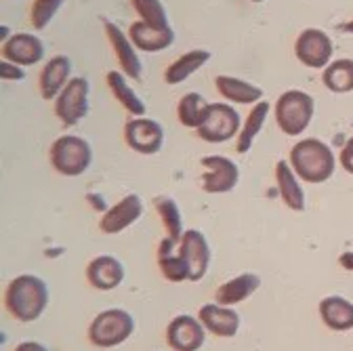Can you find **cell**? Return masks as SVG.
Listing matches in <instances>:
<instances>
[{"instance_id":"14","label":"cell","mask_w":353,"mask_h":351,"mask_svg":"<svg viewBox=\"0 0 353 351\" xmlns=\"http://www.w3.org/2000/svg\"><path fill=\"white\" fill-rule=\"evenodd\" d=\"M179 250L190 265V282H200L210 265V246L206 236L198 230H185Z\"/></svg>"},{"instance_id":"29","label":"cell","mask_w":353,"mask_h":351,"mask_svg":"<svg viewBox=\"0 0 353 351\" xmlns=\"http://www.w3.org/2000/svg\"><path fill=\"white\" fill-rule=\"evenodd\" d=\"M210 110V103L200 95V93H188L176 103V118L188 128H200L202 122L206 120Z\"/></svg>"},{"instance_id":"1","label":"cell","mask_w":353,"mask_h":351,"mask_svg":"<svg viewBox=\"0 0 353 351\" xmlns=\"http://www.w3.org/2000/svg\"><path fill=\"white\" fill-rule=\"evenodd\" d=\"M292 170L296 177L305 183H326L336 168V158L334 152L330 150L328 143L316 137L301 139L299 143L292 146L290 158H288Z\"/></svg>"},{"instance_id":"28","label":"cell","mask_w":353,"mask_h":351,"mask_svg":"<svg viewBox=\"0 0 353 351\" xmlns=\"http://www.w3.org/2000/svg\"><path fill=\"white\" fill-rule=\"evenodd\" d=\"M154 208L160 217V221L164 225V232L170 240L181 242L183 238V214L170 196H156L154 198Z\"/></svg>"},{"instance_id":"21","label":"cell","mask_w":353,"mask_h":351,"mask_svg":"<svg viewBox=\"0 0 353 351\" xmlns=\"http://www.w3.org/2000/svg\"><path fill=\"white\" fill-rule=\"evenodd\" d=\"M214 86L228 101L238 103V106H254V103L263 101V89H261V86L250 84V82H246L242 78H236V76L221 74V76L214 78Z\"/></svg>"},{"instance_id":"38","label":"cell","mask_w":353,"mask_h":351,"mask_svg":"<svg viewBox=\"0 0 353 351\" xmlns=\"http://www.w3.org/2000/svg\"><path fill=\"white\" fill-rule=\"evenodd\" d=\"M250 3H263V0H250Z\"/></svg>"},{"instance_id":"34","label":"cell","mask_w":353,"mask_h":351,"mask_svg":"<svg viewBox=\"0 0 353 351\" xmlns=\"http://www.w3.org/2000/svg\"><path fill=\"white\" fill-rule=\"evenodd\" d=\"M0 72H3V80H23L26 78V74H23V70H21V66H17V63H11V61H7V59H3V66H0Z\"/></svg>"},{"instance_id":"19","label":"cell","mask_w":353,"mask_h":351,"mask_svg":"<svg viewBox=\"0 0 353 351\" xmlns=\"http://www.w3.org/2000/svg\"><path fill=\"white\" fill-rule=\"evenodd\" d=\"M128 38L132 40V45H135L139 51L160 53L174 42V30L170 26L168 28H152L145 21H132V26L128 28Z\"/></svg>"},{"instance_id":"27","label":"cell","mask_w":353,"mask_h":351,"mask_svg":"<svg viewBox=\"0 0 353 351\" xmlns=\"http://www.w3.org/2000/svg\"><path fill=\"white\" fill-rule=\"evenodd\" d=\"M270 110H272V108H270L268 101H259V103L252 106V110H250L246 122L242 124L240 133H238V137H236V152H238V154L250 152V148H252L256 135L263 130L265 122H268Z\"/></svg>"},{"instance_id":"2","label":"cell","mask_w":353,"mask_h":351,"mask_svg":"<svg viewBox=\"0 0 353 351\" xmlns=\"http://www.w3.org/2000/svg\"><path fill=\"white\" fill-rule=\"evenodd\" d=\"M5 305L15 320L34 322L44 314L49 305V286L34 274H21L9 282Z\"/></svg>"},{"instance_id":"18","label":"cell","mask_w":353,"mask_h":351,"mask_svg":"<svg viewBox=\"0 0 353 351\" xmlns=\"http://www.w3.org/2000/svg\"><path fill=\"white\" fill-rule=\"evenodd\" d=\"M86 280L97 290H114L124 280V268L122 263L112 254H99L95 257L86 268Z\"/></svg>"},{"instance_id":"6","label":"cell","mask_w":353,"mask_h":351,"mask_svg":"<svg viewBox=\"0 0 353 351\" xmlns=\"http://www.w3.org/2000/svg\"><path fill=\"white\" fill-rule=\"evenodd\" d=\"M242 128L240 114L228 103H210L208 116L196 130L198 137L206 143H225L238 137Z\"/></svg>"},{"instance_id":"32","label":"cell","mask_w":353,"mask_h":351,"mask_svg":"<svg viewBox=\"0 0 353 351\" xmlns=\"http://www.w3.org/2000/svg\"><path fill=\"white\" fill-rule=\"evenodd\" d=\"M65 0H34L32 9H30V21L34 26V30H44L53 17L57 15V11L61 9V5Z\"/></svg>"},{"instance_id":"3","label":"cell","mask_w":353,"mask_h":351,"mask_svg":"<svg viewBox=\"0 0 353 351\" xmlns=\"http://www.w3.org/2000/svg\"><path fill=\"white\" fill-rule=\"evenodd\" d=\"M274 114H276V122H278V126L284 135L299 137L314 120L316 101L305 91L292 89V91H286L278 97Z\"/></svg>"},{"instance_id":"20","label":"cell","mask_w":353,"mask_h":351,"mask_svg":"<svg viewBox=\"0 0 353 351\" xmlns=\"http://www.w3.org/2000/svg\"><path fill=\"white\" fill-rule=\"evenodd\" d=\"M158 268L168 282L190 280V265L179 250V242L170 240L168 236H164L158 246Z\"/></svg>"},{"instance_id":"9","label":"cell","mask_w":353,"mask_h":351,"mask_svg":"<svg viewBox=\"0 0 353 351\" xmlns=\"http://www.w3.org/2000/svg\"><path fill=\"white\" fill-rule=\"evenodd\" d=\"M202 166V190L208 194H228L240 181V168L225 156H206Z\"/></svg>"},{"instance_id":"4","label":"cell","mask_w":353,"mask_h":351,"mask_svg":"<svg viewBox=\"0 0 353 351\" xmlns=\"http://www.w3.org/2000/svg\"><path fill=\"white\" fill-rule=\"evenodd\" d=\"M49 160L53 168L65 177H78L86 172L93 162V150L86 139L78 135H61L53 141L49 150Z\"/></svg>"},{"instance_id":"17","label":"cell","mask_w":353,"mask_h":351,"mask_svg":"<svg viewBox=\"0 0 353 351\" xmlns=\"http://www.w3.org/2000/svg\"><path fill=\"white\" fill-rule=\"evenodd\" d=\"M70 74H72V61L68 55H55L44 63L40 78H38L42 99H47V101L57 99L59 93L65 89V84L72 80Z\"/></svg>"},{"instance_id":"7","label":"cell","mask_w":353,"mask_h":351,"mask_svg":"<svg viewBox=\"0 0 353 351\" xmlns=\"http://www.w3.org/2000/svg\"><path fill=\"white\" fill-rule=\"evenodd\" d=\"M294 55L307 68H312V70H322L324 68L326 70L332 63L334 45H332L330 36L324 30L307 28L296 36Z\"/></svg>"},{"instance_id":"10","label":"cell","mask_w":353,"mask_h":351,"mask_svg":"<svg viewBox=\"0 0 353 351\" xmlns=\"http://www.w3.org/2000/svg\"><path fill=\"white\" fill-rule=\"evenodd\" d=\"M124 141L126 146L143 156L158 154L164 146V128L152 118H130L124 124Z\"/></svg>"},{"instance_id":"16","label":"cell","mask_w":353,"mask_h":351,"mask_svg":"<svg viewBox=\"0 0 353 351\" xmlns=\"http://www.w3.org/2000/svg\"><path fill=\"white\" fill-rule=\"evenodd\" d=\"M200 322L204 324V328L208 332H212L214 337L221 339H232L238 334L240 328V316L238 312H234L232 307L219 305V303H206L200 307L198 314Z\"/></svg>"},{"instance_id":"11","label":"cell","mask_w":353,"mask_h":351,"mask_svg":"<svg viewBox=\"0 0 353 351\" xmlns=\"http://www.w3.org/2000/svg\"><path fill=\"white\" fill-rule=\"evenodd\" d=\"M103 28H105V36H108V42L110 47L118 59V66H120V72L132 80H139L141 78V72H143V66H141V59L137 55V47L132 45V40L128 38V34H124L116 23L112 21H103Z\"/></svg>"},{"instance_id":"35","label":"cell","mask_w":353,"mask_h":351,"mask_svg":"<svg viewBox=\"0 0 353 351\" xmlns=\"http://www.w3.org/2000/svg\"><path fill=\"white\" fill-rule=\"evenodd\" d=\"M15 351H49L42 343H36V341H23L15 347Z\"/></svg>"},{"instance_id":"30","label":"cell","mask_w":353,"mask_h":351,"mask_svg":"<svg viewBox=\"0 0 353 351\" xmlns=\"http://www.w3.org/2000/svg\"><path fill=\"white\" fill-rule=\"evenodd\" d=\"M322 82L330 93H351L353 91V59H336L332 61L324 74Z\"/></svg>"},{"instance_id":"22","label":"cell","mask_w":353,"mask_h":351,"mask_svg":"<svg viewBox=\"0 0 353 351\" xmlns=\"http://www.w3.org/2000/svg\"><path fill=\"white\" fill-rule=\"evenodd\" d=\"M274 174H276V183H278V192H280L282 202L294 212L305 210V192L299 183V177L292 170L290 162L280 160L274 168Z\"/></svg>"},{"instance_id":"12","label":"cell","mask_w":353,"mask_h":351,"mask_svg":"<svg viewBox=\"0 0 353 351\" xmlns=\"http://www.w3.org/2000/svg\"><path fill=\"white\" fill-rule=\"evenodd\" d=\"M206 328L200 318L176 316L166 328V341L172 351H198L204 345Z\"/></svg>"},{"instance_id":"31","label":"cell","mask_w":353,"mask_h":351,"mask_svg":"<svg viewBox=\"0 0 353 351\" xmlns=\"http://www.w3.org/2000/svg\"><path fill=\"white\" fill-rule=\"evenodd\" d=\"M130 7L139 15V21L152 28H168V15L160 0H130Z\"/></svg>"},{"instance_id":"37","label":"cell","mask_w":353,"mask_h":351,"mask_svg":"<svg viewBox=\"0 0 353 351\" xmlns=\"http://www.w3.org/2000/svg\"><path fill=\"white\" fill-rule=\"evenodd\" d=\"M341 32H345V34H353V19H351V21H347L345 26H341Z\"/></svg>"},{"instance_id":"5","label":"cell","mask_w":353,"mask_h":351,"mask_svg":"<svg viewBox=\"0 0 353 351\" xmlns=\"http://www.w3.org/2000/svg\"><path fill=\"white\" fill-rule=\"evenodd\" d=\"M135 332V320L124 310H105L88 326V341L95 347L110 349L122 345Z\"/></svg>"},{"instance_id":"23","label":"cell","mask_w":353,"mask_h":351,"mask_svg":"<svg viewBox=\"0 0 353 351\" xmlns=\"http://www.w3.org/2000/svg\"><path fill=\"white\" fill-rule=\"evenodd\" d=\"M320 318L334 332H347L353 328V303L345 297L332 294L320 301Z\"/></svg>"},{"instance_id":"8","label":"cell","mask_w":353,"mask_h":351,"mask_svg":"<svg viewBox=\"0 0 353 351\" xmlns=\"http://www.w3.org/2000/svg\"><path fill=\"white\" fill-rule=\"evenodd\" d=\"M88 93H91V84L82 76H74L65 89L55 99V114L65 126H74L88 114Z\"/></svg>"},{"instance_id":"25","label":"cell","mask_w":353,"mask_h":351,"mask_svg":"<svg viewBox=\"0 0 353 351\" xmlns=\"http://www.w3.org/2000/svg\"><path fill=\"white\" fill-rule=\"evenodd\" d=\"M210 51L206 49H194L183 53L181 57H176L166 70H164V82L174 86L181 84L183 80H188L190 76H194L200 68H204L210 61Z\"/></svg>"},{"instance_id":"26","label":"cell","mask_w":353,"mask_h":351,"mask_svg":"<svg viewBox=\"0 0 353 351\" xmlns=\"http://www.w3.org/2000/svg\"><path fill=\"white\" fill-rule=\"evenodd\" d=\"M108 86H110V91L114 95V99L132 116V118H141L145 116V103L143 99L130 89L128 82H126V76L122 72H116V70H110L108 72Z\"/></svg>"},{"instance_id":"13","label":"cell","mask_w":353,"mask_h":351,"mask_svg":"<svg viewBox=\"0 0 353 351\" xmlns=\"http://www.w3.org/2000/svg\"><path fill=\"white\" fill-rule=\"evenodd\" d=\"M141 214H143L141 198L137 194H128L103 212L101 221H99V230L110 236L120 234L126 228H130L132 223H137Z\"/></svg>"},{"instance_id":"24","label":"cell","mask_w":353,"mask_h":351,"mask_svg":"<svg viewBox=\"0 0 353 351\" xmlns=\"http://www.w3.org/2000/svg\"><path fill=\"white\" fill-rule=\"evenodd\" d=\"M261 286V278L256 274H240L225 284H221L214 292V303L234 307L242 301H246L250 294H254Z\"/></svg>"},{"instance_id":"15","label":"cell","mask_w":353,"mask_h":351,"mask_svg":"<svg viewBox=\"0 0 353 351\" xmlns=\"http://www.w3.org/2000/svg\"><path fill=\"white\" fill-rule=\"evenodd\" d=\"M3 59L17 63L21 68L36 66L44 59V45L42 40L28 32H17L9 40L3 42Z\"/></svg>"},{"instance_id":"36","label":"cell","mask_w":353,"mask_h":351,"mask_svg":"<svg viewBox=\"0 0 353 351\" xmlns=\"http://www.w3.org/2000/svg\"><path fill=\"white\" fill-rule=\"evenodd\" d=\"M339 263H341V268L347 270V272H353V250H347L339 257Z\"/></svg>"},{"instance_id":"33","label":"cell","mask_w":353,"mask_h":351,"mask_svg":"<svg viewBox=\"0 0 353 351\" xmlns=\"http://www.w3.org/2000/svg\"><path fill=\"white\" fill-rule=\"evenodd\" d=\"M339 162H341V166H343L345 172L353 174V137L347 139V143L343 146V150L339 154Z\"/></svg>"}]
</instances>
